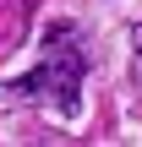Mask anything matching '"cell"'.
Instances as JSON below:
<instances>
[{
	"label": "cell",
	"instance_id": "2",
	"mask_svg": "<svg viewBox=\"0 0 142 147\" xmlns=\"http://www.w3.org/2000/svg\"><path fill=\"white\" fill-rule=\"evenodd\" d=\"M131 87L142 93V44H137V60H131Z\"/></svg>",
	"mask_w": 142,
	"mask_h": 147
},
{
	"label": "cell",
	"instance_id": "1",
	"mask_svg": "<svg viewBox=\"0 0 142 147\" xmlns=\"http://www.w3.org/2000/svg\"><path fill=\"white\" fill-rule=\"evenodd\" d=\"M82 76H88V55H82V38H77V27L71 22H60V27H49V38H44V60H38V71L33 76H22V82H11V87H0L5 98H44V104H55L60 115H77L82 109Z\"/></svg>",
	"mask_w": 142,
	"mask_h": 147
},
{
	"label": "cell",
	"instance_id": "3",
	"mask_svg": "<svg viewBox=\"0 0 142 147\" xmlns=\"http://www.w3.org/2000/svg\"><path fill=\"white\" fill-rule=\"evenodd\" d=\"M131 44H142V27H137V33H131Z\"/></svg>",
	"mask_w": 142,
	"mask_h": 147
}]
</instances>
